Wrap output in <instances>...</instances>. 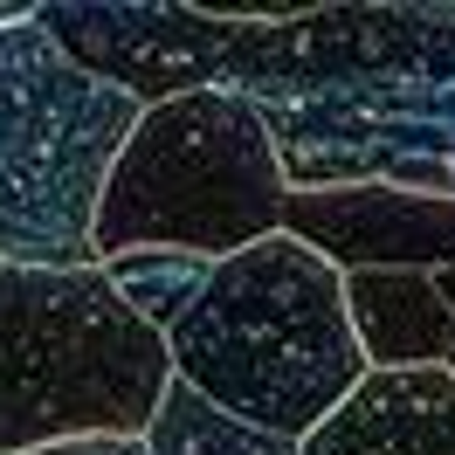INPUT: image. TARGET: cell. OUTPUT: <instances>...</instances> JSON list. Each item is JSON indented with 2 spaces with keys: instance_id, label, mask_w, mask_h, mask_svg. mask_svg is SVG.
Returning <instances> with one entry per match:
<instances>
[{
  "instance_id": "6da1fadb",
  "label": "cell",
  "mask_w": 455,
  "mask_h": 455,
  "mask_svg": "<svg viewBox=\"0 0 455 455\" xmlns=\"http://www.w3.org/2000/svg\"><path fill=\"white\" fill-rule=\"evenodd\" d=\"M290 194L400 187L455 200V0L235 14L221 62Z\"/></svg>"
},
{
  "instance_id": "7a4b0ae2",
  "label": "cell",
  "mask_w": 455,
  "mask_h": 455,
  "mask_svg": "<svg viewBox=\"0 0 455 455\" xmlns=\"http://www.w3.org/2000/svg\"><path fill=\"white\" fill-rule=\"evenodd\" d=\"M159 345L180 387L276 442H304L366 379L339 269L290 235L221 256Z\"/></svg>"
},
{
  "instance_id": "3957f363",
  "label": "cell",
  "mask_w": 455,
  "mask_h": 455,
  "mask_svg": "<svg viewBox=\"0 0 455 455\" xmlns=\"http://www.w3.org/2000/svg\"><path fill=\"white\" fill-rule=\"evenodd\" d=\"M283 172L235 90H187L132 117L90 207V269L124 249L242 256L283 235Z\"/></svg>"
},
{
  "instance_id": "277c9868",
  "label": "cell",
  "mask_w": 455,
  "mask_h": 455,
  "mask_svg": "<svg viewBox=\"0 0 455 455\" xmlns=\"http://www.w3.org/2000/svg\"><path fill=\"white\" fill-rule=\"evenodd\" d=\"M166 345L97 269L0 262V455L62 435H145Z\"/></svg>"
},
{
  "instance_id": "5b68a950",
  "label": "cell",
  "mask_w": 455,
  "mask_h": 455,
  "mask_svg": "<svg viewBox=\"0 0 455 455\" xmlns=\"http://www.w3.org/2000/svg\"><path fill=\"white\" fill-rule=\"evenodd\" d=\"M139 104L76 76L42 28H0V262L90 269V207Z\"/></svg>"
},
{
  "instance_id": "8992f818",
  "label": "cell",
  "mask_w": 455,
  "mask_h": 455,
  "mask_svg": "<svg viewBox=\"0 0 455 455\" xmlns=\"http://www.w3.org/2000/svg\"><path fill=\"white\" fill-rule=\"evenodd\" d=\"M35 28L76 76L152 111L187 90H221L235 14L172 0H42Z\"/></svg>"
},
{
  "instance_id": "52a82bcc",
  "label": "cell",
  "mask_w": 455,
  "mask_h": 455,
  "mask_svg": "<svg viewBox=\"0 0 455 455\" xmlns=\"http://www.w3.org/2000/svg\"><path fill=\"white\" fill-rule=\"evenodd\" d=\"M283 235L324 256L339 276L352 269H449L455 262V200L400 194V187H324L283 200Z\"/></svg>"
},
{
  "instance_id": "ba28073f",
  "label": "cell",
  "mask_w": 455,
  "mask_h": 455,
  "mask_svg": "<svg viewBox=\"0 0 455 455\" xmlns=\"http://www.w3.org/2000/svg\"><path fill=\"white\" fill-rule=\"evenodd\" d=\"M297 455H455V379L442 366L366 372Z\"/></svg>"
},
{
  "instance_id": "9c48e42d",
  "label": "cell",
  "mask_w": 455,
  "mask_h": 455,
  "mask_svg": "<svg viewBox=\"0 0 455 455\" xmlns=\"http://www.w3.org/2000/svg\"><path fill=\"white\" fill-rule=\"evenodd\" d=\"M345 283V324L366 372H421L449 366V304L421 269H352Z\"/></svg>"
},
{
  "instance_id": "30bf717a",
  "label": "cell",
  "mask_w": 455,
  "mask_h": 455,
  "mask_svg": "<svg viewBox=\"0 0 455 455\" xmlns=\"http://www.w3.org/2000/svg\"><path fill=\"white\" fill-rule=\"evenodd\" d=\"M139 442H145V455H297V442H276L262 427L235 421L214 400H200L194 387H180V379L159 387Z\"/></svg>"
},
{
  "instance_id": "8fae6325",
  "label": "cell",
  "mask_w": 455,
  "mask_h": 455,
  "mask_svg": "<svg viewBox=\"0 0 455 455\" xmlns=\"http://www.w3.org/2000/svg\"><path fill=\"white\" fill-rule=\"evenodd\" d=\"M207 269H214V262L187 256V249H124V256L97 262V276L111 283V297L139 317L145 331H159V339L187 317V304H194L200 283H207Z\"/></svg>"
},
{
  "instance_id": "7c38bea8",
  "label": "cell",
  "mask_w": 455,
  "mask_h": 455,
  "mask_svg": "<svg viewBox=\"0 0 455 455\" xmlns=\"http://www.w3.org/2000/svg\"><path fill=\"white\" fill-rule=\"evenodd\" d=\"M28 455H145L139 435H62V442H42Z\"/></svg>"
},
{
  "instance_id": "4fadbf2b",
  "label": "cell",
  "mask_w": 455,
  "mask_h": 455,
  "mask_svg": "<svg viewBox=\"0 0 455 455\" xmlns=\"http://www.w3.org/2000/svg\"><path fill=\"white\" fill-rule=\"evenodd\" d=\"M435 290H442V304H449V366H442V372L455 379V262H449V269H435Z\"/></svg>"
}]
</instances>
